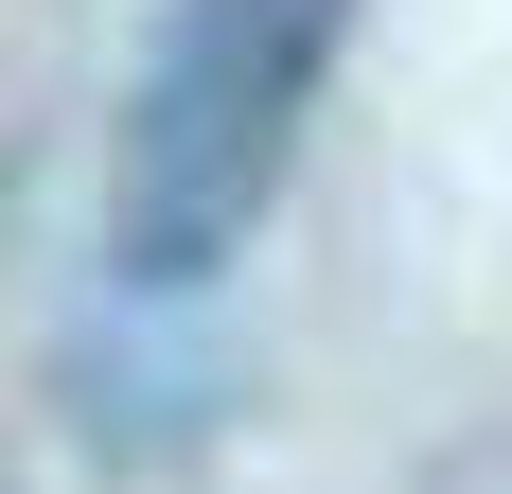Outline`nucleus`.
I'll return each mask as SVG.
<instances>
[{
    "instance_id": "nucleus-1",
    "label": "nucleus",
    "mask_w": 512,
    "mask_h": 494,
    "mask_svg": "<svg viewBox=\"0 0 512 494\" xmlns=\"http://www.w3.org/2000/svg\"><path fill=\"white\" fill-rule=\"evenodd\" d=\"M336 36H354V0H177L159 18L142 89H124V142H106V265L124 283L177 300L265 230L318 89H336Z\"/></svg>"
}]
</instances>
